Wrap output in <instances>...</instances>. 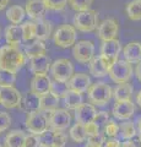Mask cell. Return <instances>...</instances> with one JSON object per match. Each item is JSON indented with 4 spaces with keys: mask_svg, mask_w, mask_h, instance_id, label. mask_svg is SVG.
Wrapping results in <instances>:
<instances>
[{
    "mask_svg": "<svg viewBox=\"0 0 141 147\" xmlns=\"http://www.w3.org/2000/svg\"><path fill=\"white\" fill-rule=\"evenodd\" d=\"M26 55L16 45L0 47V69L11 72H17L26 64Z\"/></svg>",
    "mask_w": 141,
    "mask_h": 147,
    "instance_id": "1",
    "label": "cell"
},
{
    "mask_svg": "<svg viewBox=\"0 0 141 147\" xmlns=\"http://www.w3.org/2000/svg\"><path fill=\"white\" fill-rule=\"evenodd\" d=\"M75 30L80 32H92L97 28L98 25V12L94 10H86V11H80L76 12L72 20Z\"/></svg>",
    "mask_w": 141,
    "mask_h": 147,
    "instance_id": "2",
    "label": "cell"
},
{
    "mask_svg": "<svg viewBox=\"0 0 141 147\" xmlns=\"http://www.w3.org/2000/svg\"><path fill=\"white\" fill-rule=\"evenodd\" d=\"M121 52V44L118 39L104 40L101 45V54L99 58L102 59L103 64L108 69V71L112 69V66L118 61L119 54Z\"/></svg>",
    "mask_w": 141,
    "mask_h": 147,
    "instance_id": "3",
    "label": "cell"
},
{
    "mask_svg": "<svg viewBox=\"0 0 141 147\" xmlns=\"http://www.w3.org/2000/svg\"><path fill=\"white\" fill-rule=\"evenodd\" d=\"M51 74L54 81L66 84L74 75V66L72 63L66 58H60L54 60L51 65Z\"/></svg>",
    "mask_w": 141,
    "mask_h": 147,
    "instance_id": "4",
    "label": "cell"
},
{
    "mask_svg": "<svg viewBox=\"0 0 141 147\" xmlns=\"http://www.w3.org/2000/svg\"><path fill=\"white\" fill-rule=\"evenodd\" d=\"M88 99L91 100L92 104L96 105H104L108 104L113 96V90L112 87L104 84V82H97L90 86L88 88Z\"/></svg>",
    "mask_w": 141,
    "mask_h": 147,
    "instance_id": "5",
    "label": "cell"
},
{
    "mask_svg": "<svg viewBox=\"0 0 141 147\" xmlns=\"http://www.w3.org/2000/svg\"><path fill=\"white\" fill-rule=\"evenodd\" d=\"M25 125L30 134L39 136L40 134H43L45 130L49 129L48 115L43 112H36V113L27 114Z\"/></svg>",
    "mask_w": 141,
    "mask_h": 147,
    "instance_id": "6",
    "label": "cell"
},
{
    "mask_svg": "<svg viewBox=\"0 0 141 147\" xmlns=\"http://www.w3.org/2000/svg\"><path fill=\"white\" fill-rule=\"evenodd\" d=\"M76 30L71 25H63L54 33V43L57 47L69 48L76 43Z\"/></svg>",
    "mask_w": 141,
    "mask_h": 147,
    "instance_id": "7",
    "label": "cell"
},
{
    "mask_svg": "<svg viewBox=\"0 0 141 147\" xmlns=\"http://www.w3.org/2000/svg\"><path fill=\"white\" fill-rule=\"evenodd\" d=\"M108 75L115 84H125L133 76V66L126 60H118L109 70Z\"/></svg>",
    "mask_w": 141,
    "mask_h": 147,
    "instance_id": "8",
    "label": "cell"
},
{
    "mask_svg": "<svg viewBox=\"0 0 141 147\" xmlns=\"http://www.w3.org/2000/svg\"><path fill=\"white\" fill-rule=\"evenodd\" d=\"M49 127L54 131H64L71 124V115L69 110L58 108L49 114Z\"/></svg>",
    "mask_w": 141,
    "mask_h": 147,
    "instance_id": "9",
    "label": "cell"
},
{
    "mask_svg": "<svg viewBox=\"0 0 141 147\" xmlns=\"http://www.w3.org/2000/svg\"><path fill=\"white\" fill-rule=\"evenodd\" d=\"M72 57L76 61L81 64H87L91 61V59L94 57V45L91 40H79L74 44L72 48Z\"/></svg>",
    "mask_w": 141,
    "mask_h": 147,
    "instance_id": "10",
    "label": "cell"
},
{
    "mask_svg": "<svg viewBox=\"0 0 141 147\" xmlns=\"http://www.w3.org/2000/svg\"><path fill=\"white\" fill-rule=\"evenodd\" d=\"M21 98V93L13 86L0 87V104L3 107L9 109L20 107Z\"/></svg>",
    "mask_w": 141,
    "mask_h": 147,
    "instance_id": "11",
    "label": "cell"
},
{
    "mask_svg": "<svg viewBox=\"0 0 141 147\" xmlns=\"http://www.w3.org/2000/svg\"><path fill=\"white\" fill-rule=\"evenodd\" d=\"M118 32H119V27H118V22L114 18H106L103 20L98 26V37L99 39L104 40H111L117 39Z\"/></svg>",
    "mask_w": 141,
    "mask_h": 147,
    "instance_id": "12",
    "label": "cell"
},
{
    "mask_svg": "<svg viewBox=\"0 0 141 147\" xmlns=\"http://www.w3.org/2000/svg\"><path fill=\"white\" fill-rule=\"evenodd\" d=\"M66 85L70 91H75L77 93L82 94L84 92L88 91L90 86L92 84H91V79L88 75L79 72V74H74V75L71 76V79L66 82Z\"/></svg>",
    "mask_w": 141,
    "mask_h": 147,
    "instance_id": "13",
    "label": "cell"
},
{
    "mask_svg": "<svg viewBox=\"0 0 141 147\" xmlns=\"http://www.w3.org/2000/svg\"><path fill=\"white\" fill-rule=\"evenodd\" d=\"M96 114H97V110L93 104L82 103L75 109L76 123L82 124V125H85V124H87V123H91V121H93Z\"/></svg>",
    "mask_w": 141,
    "mask_h": 147,
    "instance_id": "14",
    "label": "cell"
},
{
    "mask_svg": "<svg viewBox=\"0 0 141 147\" xmlns=\"http://www.w3.org/2000/svg\"><path fill=\"white\" fill-rule=\"evenodd\" d=\"M135 113V104L130 100H123V102H115L113 107V115L118 120H129Z\"/></svg>",
    "mask_w": 141,
    "mask_h": 147,
    "instance_id": "15",
    "label": "cell"
},
{
    "mask_svg": "<svg viewBox=\"0 0 141 147\" xmlns=\"http://www.w3.org/2000/svg\"><path fill=\"white\" fill-rule=\"evenodd\" d=\"M30 61V70L33 75H47L48 71L51 70L52 60L47 54L33 58Z\"/></svg>",
    "mask_w": 141,
    "mask_h": 147,
    "instance_id": "16",
    "label": "cell"
},
{
    "mask_svg": "<svg viewBox=\"0 0 141 147\" xmlns=\"http://www.w3.org/2000/svg\"><path fill=\"white\" fill-rule=\"evenodd\" d=\"M51 77L48 75H34L31 80V92L37 96H43L49 93L51 88Z\"/></svg>",
    "mask_w": 141,
    "mask_h": 147,
    "instance_id": "17",
    "label": "cell"
},
{
    "mask_svg": "<svg viewBox=\"0 0 141 147\" xmlns=\"http://www.w3.org/2000/svg\"><path fill=\"white\" fill-rule=\"evenodd\" d=\"M20 108L27 114L40 112V96L34 94L32 92L25 94L24 97L21 98Z\"/></svg>",
    "mask_w": 141,
    "mask_h": 147,
    "instance_id": "18",
    "label": "cell"
},
{
    "mask_svg": "<svg viewBox=\"0 0 141 147\" xmlns=\"http://www.w3.org/2000/svg\"><path fill=\"white\" fill-rule=\"evenodd\" d=\"M45 10L47 7H45L43 0H27L25 11L31 20L36 21L38 18H42Z\"/></svg>",
    "mask_w": 141,
    "mask_h": 147,
    "instance_id": "19",
    "label": "cell"
},
{
    "mask_svg": "<svg viewBox=\"0 0 141 147\" xmlns=\"http://www.w3.org/2000/svg\"><path fill=\"white\" fill-rule=\"evenodd\" d=\"M124 60L130 64H136L141 61V43L139 42H130L123 49Z\"/></svg>",
    "mask_w": 141,
    "mask_h": 147,
    "instance_id": "20",
    "label": "cell"
},
{
    "mask_svg": "<svg viewBox=\"0 0 141 147\" xmlns=\"http://www.w3.org/2000/svg\"><path fill=\"white\" fill-rule=\"evenodd\" d=\"M24 54L26 55V58H28L31 60V59H33V58H37V57H40V55L47 54V47H45L44 42L36 39L34 42L28 43L26 45Z\"/></svg>",
    "mask_w": 141,
    "mask_h": 147,
    "instance_id": "21",
    "label": "cell"
},
{
    "mask_svg": "<svg viewBox=\"0 0 141 147\" xmlns=\"http://www.w3.org/2000/svg\"><path fill=\"white\" fill-rule=\"evenodd\" d=\"M36 25V39L37 40H45L48 39L52 34V25L51 22L44 20V18H38L33 21Z\"/></svg>",
    "mask_w": 141,
    "mask_h": 147,
    "instance_id": "22",
    "label": "cell"
},
{
    "mask_svg": "<svg viewBox=\"0 0 141 147\" xmlns=\"http://www.w3.org/2000/svg\"><path fill=\"white\" fill-rule=\"evenodd\" d=\"M26 134L21 130H12L5 137V147H25Z\"/></svg>",
    "mask_w": 141,
    "mask_h": 147,
    "instance_id": "23",
    "label": "cell"
},
{
    "mask_svg": "<svg viewBox=\"0 0 141 147\" xmlns=\"http://www.w3.org/2000/svg\"><path fill=\"white\" fill-rule=\"evenodd\" d=\"M88 67H90V74L94 77H104L108 75V69L106 65L103 64L102 59L98 57H93L91 59V61L88 63Z\"/></svg>",
    "mask_w": 141,
    "mask_h": 147,
    "instance_id": "24",
    "label": "cell"
},
{
    "mask_svg": "<svg viewBox=\"0 0 141 147\" xmlns=\"http://www.w3.org/2000/svg\"><path fill=\"white\" fill-rule=\"evenodd\" d=\"M113 96H114L115 102H123V100H130L133 96V87L130 84H119L114 90H113Z\"/></svg>",
    "mask_w": 141,
    "mask_h": 147,
    "instance_id": "25",
    "label": "cell"
},
{
    "mask_svg": "<svg viewBox=\"0 0 141 147\" xmlns=\"http://www.w3.org/2000/svg\"><path fill=\"white\" fill-rule=\"evenodd\" d=\"M5 39L10 45H16V47H19V44L22 40L21 27L16 26V25L7 26L5 28Z\"/></svg>",
    "mask_w": 141,
    "mask_h": 147,
    "instance_id": "26",
    "label": "cell"
},
{
    "mask_svg": "<svg viewBox=\"0 0 141 147\" xmlns=\"http://www.w3.org/2000/svg\"><path fill=\"white\" fill-rule=\"evenodd\" d=\"M59 108V98L54 97L52 93H47L40 96V112L49 113L51 114L53 110Z\"/></svg>",
    "mask_w": 141,
    "mask_h": 147,
    "instance_id": "27",
    "label": "cell"
},
{
    "mask_svg": "<svg viewBox=\"0 0 141 147\" xmlns=\"http://www.w3.org/2000/svg\"><path fill=\"white\" fill-rule=\"evenodd\" d=\"M25 16H26L25 9L21 7L20 5H13L11 7H9L6 11V18L12 25H16V26H19L24 21Z\"/></svg>",
    "mask_w": 141,
    "mask_h": 147,
    "instance_id": "28",
    "label": "cell"
},
{
    "mask_svg": "<svg viewBox=\"0 0 141 147\" xmlns=\"http://www.w3.org/2000/svg\"><path fill=\"white\" fill-rule=\"evenodd\" d=\"M64 104L67 110H75L80 104H82V94L77 93L75 91H67L64 96Z\"/></svg>",
    "mask_w": 141,
    "mask_h": 147,
    "instance_id": "29",
    "label": "cell"
},
{
    "mask_svg": "<svg viewBox=\"0 0 141 147\" xmlns=\"http://www.w3.org/2000/svg\"><path fill=\"white\" fill-rule=\"evenodd\" d=\"M22 39L27 43H32L36 40V25L33 21H26L21 26Z\"/></svg>",
    "mask_w": 141,
    "mask_h": 147,
    "instance_id": "30",
    "label": "cell"
},
{
    "mask_svg": "<svg viewBox=\"0 0 141 147\" xmlns=\"http://www.w3.org/2000/svg\"><path fill=\"white\" fill-rule=\"evenodd\" d=\"M126 15L131 21L141 20V0H131L126 5Z\"/></svg>",
    "mask_w": 141,
    "mask_h": 147,
    "instance_id": "31",
    "label": "cell"
},
{
    "mask_svg": "<svg viewBox=\"0 0 141 147\" xmlns=\"http://www.w3.org/2000/svg\"><path fill=\"white\" fill-rule=\"evenodd\" d=\"M70 137L77 144H81V142H85L87 140V136H86L85 132V127L82 124L76 123L75 125H72L70 127Z\"/></svg>",
    "mask_w": 141,
    "mask_h": 147,
    "instance_id": "32",
    "label": "cell"
},
{
    "mask_svg": "<svg viewBox=\"0 0 141 147\" xmlns=\"http://www.w3.org/2000/svg\"><path fill=\"white\" fill-rule=\"evenodd\" d=\"M119 131L121 132V136L125 140H131L136 135V126L135 123L131 120H125L119 126Z\"/></svg>",
    "mask_w": 141,
    "mask_h": 147,
    "instance_id": "33",
    "label": "cell"
},
{
    "mask_svg": "<svg viewBox=\"0 0 141 147\" xmlns=\"http://www.w3.org/2000/svg\"><path fill=\"white\" fill-rule=\"evenodd\" d=\"M69 91L67 85L64 82H58V81H52L51 82V88H49V93H52L54 97L57 98H64L65 93Z\"/></svg>",
    "mask_w": 141,
    "mask_h": 147,
    "instance_id": "34",
    "label": "cell"
},
{
    "mask_svg": "<svg viewBox=\"0 0 141 147\" xmlns=\"http://www.w3.org/2000/svg\"><path fill=\"white\" fill-rule=\"evenodd\" d=\"M16 81V74L7 71V70H1L0 69V87H9L13 86Z\"/></svg>",
    "mask_w": 141,
    "mask_h": 147,
    "instance_id": "35",
    "label": "cell"
},
{
    "mask_svg": "<svg viewBox=\"0 0 141 147\" xmlns=\"http://www.w3.org/2000/svg\"><path fill=\"white\" fill-rule=\"evenodd\" d=\"M53 141H54V130L48 129L43 134L38 136V142L39 146L42 147H53Z\"/></svg>",
    "mask_w": 141,
    "mask_h": 147,
    "instance_id": "36",
    "label": "cell"
},
{
    "mask_svg": "<svg viewBox=\"0 0 141 147\" xmlns=\"http://www.w3.org/2000/svg\"><path fill=\"white\" fill-rule=\"evenodd\" d=\"M67 1H69V5L74 9L76 12H80V11L90 10L93 0H67Z\"/></svg>",
    "mask_w": 141,
    "mask_h": 147,
    "instance_id": "37",
    "label": "cell"
},
{
    "mask_svg": "<svg viewBox=\"0 0 141 147\" xmlns=\"http://www.w3.org/2000/svg\"><path fill=\"white\" fill-rule=\"evenodd\" d=\"M103 127H104V135L111 137V139H114L119 134V125L114 120H109Z\"/></svg>",
    "mask_w": 141,
    "mask_h": 147,
    "instance_id": "38",
    "label": "cell"
},
{
    "mask_svg": "<svg viewBox=\"0 0 141 147\" xmlns=\"http://www.w3.org/2000/svg\"><path fill=\"white\" fill-rule=\"evenodd\" d=\"M44 1V5L49 10H54V11H60L63 10L66 4H67V0H43Z\"/></svg>",
    "mask_w": 141,
    "mask_h": 147,
    "instance_id": "39",
    "label": "cell"
},
{
    "mask_svg": "<svg viewBox=\"0 0 141 147\" xmlns=\"http://www.w3.org/2000/svg\"><path fill=\"white\" fill-rule=\"evenodd\" d=\"M104 136H106V135L98 134L97 136L88 137V139H87V144H86L85 147H103L104 146V142H106Z\"/></svg>",
    "mask_w": 141,
    "mask_h": 147,
    "instance_id": "40",
    "label": "cell"
},
{
    "mask_svg": "<svg viewBox=\"0 0 141 147\" xmlns=\"http://www.w3.org/2000/svg\"><path fill=\"white\" fill-rule=\"evenodd\" d=\"M84 127H85V132H86L87 139H88V137H93V136H97L98 134H101V132H99V129H101V127H99L97 124L93 123V121L85 124Z\"/></svg>",
    "mask_w": 141,
    "mask_h": 147,
    "instance_id": "41",
    "label": "cell"
},
{
    "mask_svg": "<svg viewBox=\"0 0 141 147\" xmlns=\"http://www.w3.org/2000/svg\"><path fill=\"white\" fill-rule=\"evenodd\" d=\"M65 145H66V135L63 131H54L53 147H65Z\"/></svg>",
    "mask_w": 141,
    "mask_h": 147,
    "instance_id": "42",
    "label": "cell"
},
{
    "mask_svg": "<svg viewBox=\"0 0 141 147\" xmlns=\"http://www.w3.org/2000/svg\"><path fill=\"white\" fill-rule=\"evenodd\" d=\"M11 125V117L6 112H0V132L5 131Z\"/></svg>",
    "mask_w": 141,
    "mask_h": 147,
    "instance_id": "43",
    "label": "cell"
},
{
    "mask_svg": "<svg viewBox=\"0 0 141 147\" xmlns=\"http://www.w3.org/2000/svg\"><path fill=\"white\" fill-rule=\"evenodd\" d=\"M108 121H109V115H108L107 112H104V110H102V112H97L96 117H94V119H93V123H96L99 127L104 126Z\"/></svg>",
    "mask_w": 141,
    "mask_h": 147,
    "instance_id": "44",
    "label": "cell"
},
{
    "mask_svg": "<svg viewBox=\"0 0 141 147\" xmlns=\"http://www.w3.org/2000/svg\"><path fill=\"white\" fill-rule=\"evenodd\" d=\"M39 146V142H38V136L36 135H26V139H25V147H38Z\"/></svg>",
    "mask_w": 141,
    "mask_h": 147,
    "instance_id": "45",
    "label": "cell"
},
{
    "mask_svg": "<svg viewBox=\"0 0 141 147\" xmlns=\"http://www.w3.org/2000/svg\"><path fill=\"white\" fill-rule=\"evenodd\" d=\"M103 147H120V142L115 140V139H111L104 142V146Z\"/></svg>",
    "mask_w": 141,
    "mask_h": 147,
    "instance_id": "46",
    "label": "cell"
},
{
    "mask_svg": "<svg viewBox=\"0 0 141 147\" xmlns=\"http://www.w3.org/2000/svg\"><path fill=\"white\" fill-rule=\"evenodd\" d=\"M120 147H139V146L133 140H125L123 144H120Z\"/></svg>",
    "mask_w": 141,
    "mask_h": 147,
    "instance_id": "47",
    "label": "cell"
},
{
    "mask_svg": "<svg viewBox=\"0 0 141 147\" xmlns=\"http://www.w3.org/2000/svg\"><path fill=\"white\" fill-rule=\"evenodd\" d=\"M135 75L138 77V80L141 82V61L136 64V69H135Z\"/></svg>",
    "mask_w": 141,
    "mask_h": 147,
    "instance_id": "48",
    "label": "cell"
},
{
    "mask_svg": "<svg viewBox=\"0 0 141 147\" xmlns=\"http://www.w3.org/2000/svg\"><path fill=\"white\" fill-rule=\"evenodd\" d=\"M9 4V0H0V10H4Z\"/></svg>",
    "mask_w": 141,
    "mask_h": 147,
    "instance_id": "49",
    "label": "cell"
},
{
    "mask_svg": "<svg viewBox=\"0 0 141 147\" xmlns=\"http://www.w3.org/2000/svg\"><path fill=\"white\" fill-rule=\"evenodd\" d=\"M136 103H138V105L141 108V90L138 92V94H136Z\"/></svg>",
    "mask_w": 141,
    "mask_h": 147,
    "instance_id": "50",
    "label": "cell"
},
{
    "mask_svg": "<svg viewBox=\"0 0 141 147\" xmlns=\"http://www.w3.org/2000/svg\"><path fill=\"white\" fill-rule=\"evenodd\" d=\"M136 127H138L139 131H141V117L138 118V120H136Z\"/></svg>",
    "mask_w": 141,
    "mask_h": 147,
    "instance_id": "51",
    "label": "cell"
},
{
    "mask_svg": "<svg viewBox=\"0 0 141 147\" xmlns=\"http://www.w3.org/2000/svg\"><path fill=\"white\" fill-rule=\"evenodd\" d=\"M139 142H140V145H141V131H139Z\"/></svg>",
    "mask_w": 141,
    "mask_h": 147,
    "instance_id": "52",
    "label": "cell"
},
{
    "mask_svg": "<svg viewBox=\"0 0 141 147\" xmlns=\"http://www.w3.org/2000/svg\"><path fill=\"white\" fill-rule=\"evenodd\" d=\"M38 147H42V146H38Z\"/></svg>",
    "mask_w": 141,
    "mask_h": 147,
    "instance_id": "53",
    "label": "cell"
},
{
    "mask_svg": "<svg viewBox=\"0 0 141 147\" xmlns=\"http://www.w3.org/2000/svg\"><path fill=\"white\" fill-rule=\"evenodd\" d=\"M0 147H4V146H0Z\"/></svg>",
    "mask_w": 141,
    "mask_h": 147,
    "instance_id": "54",
    "label": "cell"
}]
</instances>
